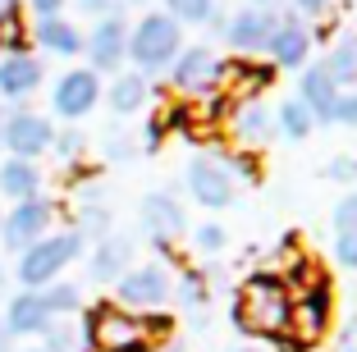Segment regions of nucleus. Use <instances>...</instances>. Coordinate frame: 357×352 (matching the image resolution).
I'll return each instance as SVG.
<instances>
[{
  "label": "nucleus",
  "instance_id": "1",
  "mask_svg": "<svg viewBox=\"0 0 357 352\" xmlns=\"http://www.w3.org/2000/svg\"><path fill=\"white\" fill-rule=\"evenodd\" d=\"M87 352H156L169 343L174 321L160 311H124L119 302H92L78 311Z\"/></svg>",
  "mask_w": 357,
  "mask_h": 352
},
{
  "label": "nucleus",
  "instance_id": "2",
  "mask_svg": "<svg viewBox=\"0 0 357 352\" xmlns=\"http://www.w3.org/2000/svg\"><path fill=\"white\" fill-rule=\"evenodd\" d=\"M229 321L248 334H261V339H284L294 325V289L275 270H257L243 280Z\"/></svg>",
  "mask_w": 357,
  "mask_h": 352
},
{
  "label": "nucleus",
  "instance_id": "3",
  "mask_svg": "<svg viewBox=\"0 0 357 352\" xmlns=\"http://www.w3.org/2000/svg\"><path fill=\"white\" fill-rule=\"evenodd\" d=\"M83 252H87V243H83L78 229H51L42 243H32L28 252H19L14 280H19V289L42 293V289H51L55 280H64V270L74 266Z\"/></svg>",
  "mask_w": 357,
  "mask_h": 352
},
{
  "label": "nucleus",
  "instance_id": "4",
  "mask_svg": "<svg viewBox=\"0 0 357 352\" xmlns=\"http://www.w3.org/2000/svg\"><path fill=\"white\" fill-rule=\"evenodd\" d=\"M183 51V28L169 19L165 10L142 14V19L128 28V60H133V73L151 78V73H169V64Z\"/></svg>",
  "mask_w": 357,
  "mask_h": 352
},
{
  "label": "nucleus",
  "instance_id": "5",
  "mask_svg": "<svg viewBox=\"0 0 357 352\" xmlns=\"http://www.w3.org/2000/svg\"><path fill=\"white\" fill-rule=\"evenodd\" d=\"M83 55H87V69H92L96 78H101V73L115 78V73L124 69V60H128V19L115 5L92 23V32H83Z\"/></svg>",
  "mask_w": 357,
  "mask_h": 352
},
{
  "label": "nucleus",
  "instance_id": "6",
  "mask_svg": "<svg viewBox=\"0 0 357 352\" xmlns=\"http://www.w3.org/2000/svg\"><path fill=\"white\" fill-rule=\"evenodd\" d=\"M169 83H174L178 96H188V101H202V96H215L225 83V60L211 46H183L178 60L169 64Z\"/></svg>",
  "mask_w": 357,
  "mask_h": 352
},
{
  "label": "nucleus",
  "instance_id": "7",
  "mask_svg": "<svg viewBox=\"0 0 357 352\" xmlns=\"http://www.w3.org/2000/svg\"><path fill=\"white\" fill-rule=\"evenodd\" d=\"M55 229V201L51 197H28V201H14L0 220V243L5 252H28L32 243H42L46 234Z\"/></svg>",
  "mask_w": 357,
  "mask_h": 352
},
{
  "label": "nucleus",
  "instance_id": "8",
  "mask_svg": "<svg viewBox=\"0 0 357 352\" xmlns=\"http://www.w3.org/2000/svg\"><path fill=\"white\" fill-rule=\"evenodd\" d=\"M330 321H335V289H330V280L321 275V280H312L307 289L294 293V325H289V334L312 348L316 339H326Z\"/></svg>",
  "mask_w": 357,
  "mask_h": 352
},
{
  "label": "nucleus",
  "instance_id": "9",
  "mask_svg": "<svg viewBox=\"0 0 357 352\" xmlns=\"http://www.w3.org/2000/svg\"><path fill=\"white\" fill-rule=\"evenodd\" d=\"M101 92H105V83L96 78L87 64H78V69H64L60 78H55V87H51V114L55 119H87V114L101 105Z\"/></svg>",
  "mask_w": 357,
  "mask_h": 352
},
{
  "label": "nucleus",
  "instance_id": "10",
  "mask_svg": "<svg viewBox=\"0 0 357 352\" xmlns=\"http://www.w3.org/2000/svg\"><path fill=\"white\" fill-rule=\"evenodd\" d=\"M55 142V124L37 110H10L0 119V146L14 155V160H37L46 155Z\"/></svg>",
  "mask_w": 357,
  "mask_h": 352
},
{
  "label": "nucleus",
  "instance_id": "11",
  "mask_svg": "<svg viewBox=\"0 0 357 352\" xmlns=\"http://www.w3.org/2000/svg\"><path fill=\"white\" fill-rule=\"evenodd\" d=\"M174 293V280L160 261H147V266H133L124 280L115 284V302L124 311H160Z\"/></svg>",
  "mask_w": 357,
  "mask_h": 352
},
{
  "label": "nucleus",
  "instance_id": "12",
  "mask_svg": "<svg viewBox=\"0 0 357 352\" xmlns=\"http://www.w3.org/2000/svg\"><path fill=\"white\" fill-rule=\"evenodd\" d=\"M183 183H188V197L206 211H225L234 206V174L225 169L220 155H192L188 169H183Z\"/></svg>",
  "mask_w": 357,
  "mask_h": 352
},
{
  "label": "nucleus",
  "instance_id": "13",
  "mask_svg": "<svg viewBox=\"0 0 357 352\" xmlns=\"http://www.w3.org/2000/svg\"><path fill=\"white\" fill-rule=\"evenodd\" d=\"M142 229H147V238L156 243L160 252H169L188 234V215H183V206H178L169 192H147V197H142Z\"/></svg>",
  "mask_w": 357,
  "mask_h": 352
},
{
  "label": "nucleus",
  "instance_id": "14",
  "mask_svg": "<svg viewBox=\"0 0 357 352\" xmlns=\"http://www.w3.org/2000/svg\"><path fill=\"white\" fill-rule=\"evenodd\" d=\"M42 83H46L42 55H5L0 60V101L5 105L23 110V101H32Z\"/></svg>",
  "mask_w": 357,
  "mask_h": 352
},
{
  "label": "nucleus",
  "instance_id": "15",
  "mask_svg": "<svg viewBox=\"0 0 357 352\" xmlns=\"http://www.w3.org/2000/svg\"><path fill=\"white\" fill-rule=\"evenodd\" d=\"M275 28H280V14L275 10L248 5V10H238L234 19H225V42H229L234 51L252 55V51H266V42L275 37Z\"/></svg>",
  "mask_w": 357,
  "mask_h": 352
},
{
  "label": "nucleus",
  "instance_id": "16",
  "mask_svg": "<svg viewBox=\"0 0 357 352\" xmlns=\"http://www.w3.org/2000/svg\"><path fill=\"white\" fill-rule=\"evenodd\" d=\"M133 270V238L128 234H105V238L92 243V257H87V275L96 284H119Z\"/></svg>",
  "mask_w": 357,
  "mask_h": 352
},
{
  "label": "nucleus",
  "instance_id": "17",
  "mask_svg": "<svg viewBox=\"0 0 357 352\" xmlns=\"http://www.w3.org/2000/svg\"><path fill=\"white\" fill-rule=\"evenodd\" d=\"M0 325L10 330V339H42L46 325H51V311H46L42 293L19 289L10 302H5V316H0Z\"/></svg>",
  "mask_w": 357,
  "mask_h": 352
},
{
  "label": "nucleus",
  "instance_id": "18",
  "mask_svg": "<svg viewBox=\"0 0 357 352\" xmlns=\"http://www.w3.org/2000/svg\"><path fill=\"white\" fill-rule=\"evenodd\" d=\"M266 55H271L275 69H307V60H312V32H307V23H298L294 14L280 19L275 37L266 42Z\"/></svg>",
  "mask_w": 357,
  "mask_h": 352
},
{
  "label": "nucleus",
  "instance_id": "19",
  "mask_svg": "<svg viewBox=\"0 0 357 352\" xmlns=\"http://www.w3.org/2000/svg\"><path fill=\"white\" fill-rule=\"evenodd\" d=\"M32 46L55 55V60H74V55H83V28H78L74 19H64V14L37 19L32 23Z\"/></svg>",
  "mask_w": 357,
  "mask_h": 352
},
{
  "label": "nucleus",
  "instance_id": "20",
  "mask_svg": "<svg viewBox=\"0 0 357 352\" xmlns=\"http://www.w3.org/2000/svg\"><path fill=\"white\" fill-rule=\"evenodd\" d=\"M339 96H344V92H339V87L326 78L321 60H316V64H307V69H303V78H298V101H303L307 110H312V119H316V124H330V119H335Z\"/></svg>",
  "mask_w": 357,
  "mask_h": 352
},
{
  "label": "nucleus",
  "instance_id": "21",
  "mask_svg": "<svg viewBox=\"0 0 357 352\" xmlns=\"http://www.w3.org/2000/svg\"><path fill=\"white\" fill-rule=\"evenodd\" d=\"M275 83V64L271 60H252V55H238L234 64H225V83L234 96L243 101H261V92Z\"/></svg>",
  "mask_w": 357,
  "mask_h": 352
},
{
  "label": "nucleus",
  "instance_id": "22",
  "mask_svg": "<svg viewBox=\"0 0 357 352\" xmlns=\"http://www.w3.org/2000/svg\"><path fill=\"white\" fill-rule=\"evenodd\" d=\"M225 124H229V133L238 137V142L257 146V142H271V137H275V110L266 101H238Z\"/></svg>",
  "mask_w": 357,
  "mask_h": 352
},
{
  "label": "nucleus",
  "instance_id": "23",
  "mask_svg": "<svg viewBox=\"0 0 357 352\" xmlns=\"http://www.w3.org/2000/svg\"><path fill=\"white\" fill-rule=\"evenodd\" d=\"M0 197L10 201H28V197H42V165L37 160H0Z\"/></svg>",
  "mask_w": 357,
  "mask_h": 352
},
{
  "label": "nucleus",
  "instance_id": "24",
  "mask_svg": "<svg viewBox=\"0 0 357 352\" xmlns=\"http://www.w3.org/2000/svg\"><path fill=\"white\" fill-rule=\"evenodd\" d=\"M147 96H151V83L142 78V73H115L110 87L101 92V101L115 114H137L142 105H147Z\"/></svg>",
  "mask_w": 357,
  "mask_h": 352
},
{
  "label": "nucleus",
  "instance_id": "25",
  "mask_svg": "<svg viewBox=\"0 0 357 352\" xmlns=\"http://www.w3.org/2000/svg\"><path fill=\"white\" fill-rule=\"evenodd\" d=\"M335 261L357 270V192L339 197L335 206Z\"/></svg>",
  "mask_w": 357,
  "mask_h": 352
},
{
  "label": "nucleus",
  "instance_id": "26",
  "mask_svg": "<svg viewBox=\"0 0 357 352\" xmlns=\"http://www.w3.org/2000/svg\"><path fill=\"white\" fill-rule=\"evenodd\" d=\"M321 69H326V78L339 87V92L357 87V37H353V32H348V37H339V42L330 46L326 60H321Z\"/></svg>",
  "mask_w": 357,
  "mask_h": 352
},
{
  "label": "nucleus",
  "instance_id": "27",
  "mask_svg": "<svg viewBox=\"0 0 357 352\" xmlns=\"http://www.w3.org/2000/svg\"><path fill=\"white\" fill-rule=\"evenodd\" d=\"M5 55H32V23L23 5H10L0 14V60Z\"/></svg>",
  "mask_w": 357,
  "mask_h": 352
},
{
  "label": "nucleus",
  "instance_id": "28",
  "mask_svg": "<svg viewBox=\"0 0 357 352\" xmlns=\"http://www.w3.org/2000/svg\"><path fill=\"white\" fill-rule=\"evenodd\" d=\"M312 128H316V119H312V110H307L298 96L280 101V110H275V133H280V137H289V142H303Z\"/></svg>",
  "mask_w": 357,
  "mask_h": 352
},
{
  "label": "nucleus",
  "instance_id": "29",
  "mask_svg": "<svg viewBox=\"0 0 357 352\" xmlns=\"http://www.w3.org/2000/svg\"><path fill=\"white\" fill-rule=\"evenodd\" d=\"M42 302H46V311H51V321H74L78 311H83V293L69 280H55L51 289H42Z\"/></svg>",
  "mask_w": 357,
  "mask_h": 352
},
{
  "label": "nucleus",
  "instance_id": "30",
  "mask_svg": "<svg viewBox=\"0 0 357 352\" xmlns=\"http://www.w3.org/2000/svg\"><path fill=\"white\" fill-rule=\"evenodd\" d=\"M42 352H83V330H78V316L74 321H51L42 334V343H37Z\"/></svg>",
  "mask_w": 357,
  "mask_h": 352
},
{
  "label": "nucleus",
  "instance_id": "31",
  "mask_svg": "<svg viewBox=\"0 0 357 352\" xmlns=\"http://www.w3.org/2000/svg\"><path fill=\"white\" fill-rule=\"evenodd\" d=\"M165 14L183 28V23H211L215 19V0H165Z\"/></svg>",
  "mask_w": 357,
  "mask_h": 352
},
{
  "label": "nucleus",
  "instance_id": "32",
  "mask_svg": "<svg viewBox=\"0 0 357 352\" xmlns=\"http://www.w3.org/2000/svg\"><path fill=\"white\" fill-rule=\"evenodd\" d=\"M206 298H211V289H206V280H202V270H183V284H178V302L197 311V321H202V325H206Z\"/></svg>",
  "mask_w": 357,
  "mask_h": 352
},
{
  "label": "nucleus",
  "instance_id": "33",
  "mask_svg": "<svg viewBox=\"0 0 357 352\" xmlns=\"http://www.w3.org/2000/svg\"><path fill=\"white\" fill-rule=\"evenodd\" d=\"M74 229L83 234V243H87V238H92V243L105 238V234H110V211H105L101 201H83V211H78V224H74Z\"/></svg>",
  "mask_w": 357,
  "mask_h": 352
},
{
  "label": "nucleus",
  "instance_id": "34",
  "mask_svg": "<svg viewBox=\"0 0 357 352\" xmlns=\"http://www.w3.org/2000/svg\"><path fill=\"white\" fill-rule=\"evenodd\" d=\"M83 146H87V137L78 133L74 124H69V128H55V142H51L55 160H64V165H78V160H83Z\"/></svg>",
  "mask_w": 357,
  "mask_h": 352
},
{
  "label": "nucleus",
  "instance_id": "35",
  "mask_svg": "<svg viewBox=\"0 0 357 352\" xmlns=\"http://www.w3.org/2000/svg\"><path fill=\"white\" fill-rule=\"evenodd\" d=\"M192 247L206 252V257H211V252H220V247H225V229H220V224H202L197 234H192Z\"/></svg>",
  "mask_w": 357,
  "mask_h": 352
},
{
  "label": "nucleus",
  "instance_id": "36",
  "mask_svg": "<svg viewBox=\"0 0 357 352\" xmlns=\"http://www.w3.org/2000/svg\"><path fill=\"white\" fill-rule=\"evenodd\" d=\"M330 124H348V128H357V92H344V96H339L335 119H330Z\"/></svg>",
  "mask_w": 357,
  "mask_h": 352
},
{
  "label": "nucleus",
  "instance_id": "37",
  "mask_svg": "<svg viewBox=\"0 0 357 352\" xmlns=\"http://www.w3.org/2000/svg\"><path fill=\"white\" fill-rule=\"evenodd\" d=\"M23 10H32V23L55 19V14H64V0H23Z\"/></svg>",
  "mask_w": 357,
  "mask_h": 352
},
{
  "label": "nucleus",
  "instance_id": "38",
  "mask_svg": "<svg viewBox=\"0 0 357 352\" xmlns=\"http://www.w3.org/2000/svg\"><path fill=\"white\" fill-rule=\"evenodd\" d=\"M225 169H229V174H234V169H238V174L243 178H248V183H257V178H261V169H257V160H252V155H229V165H225Z\"/></svg>",
  "mask_w": 357,
  "mask_h": 352
},
{
  "label": "nucleus",
  "instance_id": "39",
  "mask_svg": "<svg viewBox=\"0 0 357 352\" xmlns=\"http://www.w3.org/2000/svg\"><path fill=\"white\" fill-rule=\"evenodd\" d=\"M165 133H169L165 119H160V114H151V119H147V133H142V146H147V151H156V146L165 142Z\"/></svg>",
  "mask_w": 357,
  "mask_h": 352
},
{
  "label": "nucleus",
  "instance_id": "40",
  "mask_svg": "<svg viewBox=\"0 0 357 352\" xmlns=\"http://www.w3.org/2000/svg\"><path fill=\"white\" fill-rule=\"evenodd\" d=\"M339 352H357V316H348V325L339 330Z\"/></svg>",
  "mask_w": 357,
  "mask_h": 352
},
{
  "label": "nucleus",
  "instance_id": "41",
  "mask_svg": "<svg viewBox=\"0 0 357 352\" xmlns=\"http://www.w3.org/2000/svg\"><path fill=\"white\" fill-rule=\"evenodd\" d=\"M330 5H335V0H294V10H298V14H312V19H321Z\"/></svg>",
  "mask_w": 357,
  "mask_h": 352
},
{
  "label": "nucleus",
  "instance_id": "42",
  "mask_svg": "<svg viewBox=\"0 0 357 352\" xmlns=\"http://www.w3.org/2000/svg\"><path fill=\"white\" fill-rule=\"evenodd\" d=\"M326 174H330V178H353V174H357V160H348V155H339V160H335V165L326 169Z\"/></svg>",
  "mask_w": 357,
  "mask_h": 352
},
{
  "label": "nucleus",
  "instance_id": "43",
  "mask_svg": "<svg viewBox=\"0 0 357 352\" xmlns=\"http://www.w3.org/2000/svg\"><path fill=\"white\" fill-rule=\"evenodd\" d=\"M110 5H115V0H83V10H96V14H105Z\"/></svg>",
  "mask_w": 357,
  "mask_h": 352
},
{
  "label": "nucleus",
  "instance_id": "44",
  "mask_svg": "<svg viewBox=\"0 0 357 352\" xmlns=\"http://www.w3.org/2000/svg\"><path fill=\"white\" fill-rule=\"evenodd\" d=\"M0 352H14V339H10V330L0 325Z\"/></svg>",
  "mask_w": 357,
  "mask_h": 352
},
{
  "label": "nucleus",
  "instance_id": "45",
  "mask_svg": "<svg viewBox=\"0 0 357 352\" xmlns=\"http://www.w3.org/2000/svg\"><path fill=\"white\" fill-rule=\"evenodd\" d=\"M156 352H183V343H160Z\"/></svg>",
  "mask_w": 357,
  "mask_h": 352
},
{
  "label": "nucleus",
  "instance_id": "46",
  "mask_svg": "<svg viewBox=\"0 0 357 352\" xmlns=\"http://www.w3.org/2000/svg\"><path fill=\"white\" fill-rule=\"evenodd\" d=\"M10 5H23V0H0V14H5V10H10Z\"/></svg>",
  "mask_w": 357,
  "mask_h": 352
},
{
  "label": "nucleus",
  "instance_id": "47",
  "mask_svg": "<svg viewBox=\"0 0 357 352\" xmlns=\"http://www.w3.org/2000/svg\"><path fill=\"white\" fill-rule=\"evenodd\" d=\"M5 280H10V270H5V266H0V289H5Z\"/></svg>",
  "mask_w": 357,
  "mask_h": 352
},
{
  "label": "nucleus",
  "instance_id": "48",
  "mask_svg": "<svg viewBox=\"0 0 357 352\" xmlns=\"http://www.w3.org/2000/svg\"><path fill=\"white\" fill-rule=\"evenodd\" d=\"M229 352H261V348H229Z\"/></svg>",
  "mask_w": 357,
  "mask_h": 352
},
{
  "label": "nucleus",
  "instance_id": "49",
  "mask_svg": "<svg viewBox=\"0 0 357 352\" xmlns=\"http://www.w3.org/2000/svg\"><path fill=\"white\" fill-rule=\"evenodd\" d=\"M252 5H261V10H266V5H271V0H252Z\"/></svg>",
  "mask_w": 357,
  "mask_h": 352
},
{
  "label": "nucleus",
  "instance_id": "50",
  "mask_svg": "<svg viewBox=\"0 0 357 352\" xmlns=\"http://www.w3.org/2000/svg\"><path fill=\"white\" fill-rule=\"evenodd\" d=\"M128 5H147V0H128Z\"/></svg>",
  "mask_w": 357,
  "mask_h": 352
},
{
  "label": "nucleus",
  "instance_id": "51",
  "mask_svg": "<svg viewBox=\"0 0 357 352\" xmlns=\"http://www.w3.org/2000/svg\"><path fill=\"white\" fill-rule=\"evenodd\" d=\"M28 352H42V348H28Z\"/></svg>",
  "mask_w": 357,
  "mask_h": 352
},
{
  "label": "nucleus",
  "instance_id": "52",
  "mask_svg": "<svg viewBox=\"0 0 357 352\" xmlns=\"http://www.w3.org/2000/svg\"><path fill=\"white\" fill-rule=\"evenodd\" d=\"M0 220H5V211H0Z\"/></svg>",
  "mask_w": 357,
  "mask_h": 352
}]
</instances>
